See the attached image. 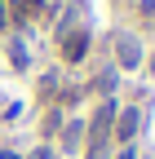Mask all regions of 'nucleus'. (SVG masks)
Instances as JSON below:
<instances>
[{
  "instance_id": "nucleus-1",
  "label": "nucleus",
  "mask_w": 155,
  "mask_h": 159,
  "mask_svg": "<svg viewBox=\"0 0 155 159\" xmlns=\"http://www.w3.org/2000/svg\"><path fill=\"white\" fill-rule=\"evenodd\" d=\"M138 128H142V111L138 106H120L115 111V124H111V142L115 146H133L138 142Z\"/></svg>"
},
{
  "instance_id": "nucleus-7",
  "label": "nucleus",
  "mask_w": 155,
  "mask_h": 159,
  "mask_svg": "<svg viewBox=\"0 0 155 159\" xmlns=\"http://www.w3.org/2000/svg\"><path fill=\"white\" fill-rule=\"evenodd\" d=\"M111 159H142V155H138V146H120V150L111 155Z\"/></svg>"
},
{
  "instance_id": "nucleus-10",
  "label": "nucleus",
  "mask_w": 155,
  "mask_h": 159,
  "mask_svg": "<svg viewBox=\"0 0 155 159\" xmlns=\"http://www.w3.org/2000/svg\"><path fill=\"white\" fill-rule=\"evenodd\" d=\"M146 71H151V75H155V53H151V57H146Z\"/></svg>"
},
{
  "instance_id": "nucleus-5",
  "label": "nucleus",
  "mask_w": 155,
  "mask_h": 159,
  "mask_svg": "<svg viewBox=\"0 0 155 159\" xmlns=\"http://www.w3.org/2000/svg\"><path fill=\"white\" fill-rule=\"evenodd\" d=\"M138 13H142L146 27H155V0H138Z\"/></svg>"
},
{
  "instance_id": "nucleus-3",
  "label": "nucleus",
  "mask_w": 155,
  "mask_h": 159,
  "mask_svg": "<svg viewBox=\"0 0 155 159\" xmlns=\"http://www.w3.org/2000/svg\"><path fill=\"white\" fill-rule=\"evenodd\" d=\"M89 53V31H62V57L67 62H80Z\"/></svg>"
},
{
  "instance_id": "nucleus-8",
  "label": "nucleus",
  "mask_w": 155,
  "mask_h": 159,
  "mask_svg": "<svg viewBox=\"0 0 155 159\" xmlns=\"http://www.w3.org/2000/svg\"><path fill=\"white\" fill-rule=\"evenodd\" d=\"M31 159H53V150H49V146H40V150L31 155Z\"/></svg>"
},
{
  "instance_id": "nucleus-4",
  "label": "nucleus",
  "mask_w": 155,
  "mask_h": 159,
  "mask_svg": "<svg viewBox=\"0 0 155 159\" xmlns=\"http://www.w3.org/2000/svg\"><path fill=\"white\" fill-rule=\"evenodd\" d=\"M84 142V119H71V124L62 128V150H75Z\"/></svg>"
},
{
  "instance_id": "nucleus-9",
  "label": "nucleus",
  "mask_w": 155,
  "mask_h": 159,
  "mask_svg": "<svg viewBox=\"0 0 155 159\" xmlns=\"http://www.w3.org/2000/svg\"><path fill=\"white\" fill-rule=\"evenodd\" d=\"M0 159H22V155H13V150H0Z\"/></svg>"
},
{
  "instance_id": "nucleus-6",
  "label": "nucleus",
  "mask_w": 155,
  "mask_h": 159,
  "mask_svg": "<svg viewBox=\"0 0 155 159\" xmlns=\"http://www.w3.org/2000/svg\"><path fill=\"white\" fill-rule=\"evenodd\" d=\"M111 89H115V71H102V75H98V93L111 97Z\"/></svg>"
},
{
  "instance_id": "nucleus-2",
  "label": "nucleus",
  "mask_w": 155,
  "mask_h": 159,
  "mask_svg": "<svg viewBox=\"0 0 155 159\" xmlns=\"http://www.w3.org/2000/svg\"><path fill=\"white\" fill-rule=\"evenodd\" d=\"M115 62H120V71H138L146 62V53H142V40L138 35H115Z\"/></svg>"
}]
</instances>
